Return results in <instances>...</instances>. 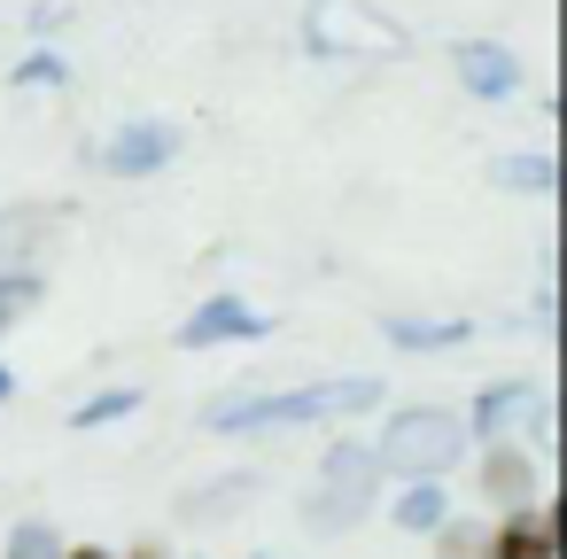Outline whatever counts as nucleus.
Returning <instances> with one entry per match:
<instances>
[{"label":"nucleus","instance_id":"nucleus-1","mask_svg":"<svg viewBox=\"0 0 567 559\" xmlns=\"http://www.w3.org/2000/svg\"><path fill=\"white\" fill-rule=\"evenodd\" d=\"M381 404V381H311V389H280V396H234L210 412V427H303V420H342Z\"/></svg>","mask_w":567,"mask_h":559},{"label":"nucleus","instance_id":"nucleus-2","mask_svg":"<svg viewBox=\"0 0 567 559\" xmlns=\"http://www.w3.org/2000/svg\"><path fill=\"white\" fill-rule=\"evenodd\" d=\"M458 451H466V420H458V412H443V404L389 412V435L373 443L381 474H412V482H435Z\"/></svg>","mask_w":567,"mask_h":559},{"label":"nucleus","instance_id":"nucleus-3","mask_svg":"<svg viewBox=\"0 0 567 559\" xmlns=\"http://www.w3.org/2000/svg\"><path fill=\"white\" fill-rule=\"evenodd\" d=\"M303 40H311L319 55H342V63L404 55V32H396L381 9H365V0H319V9H311V24H303Z\"/></svg>","mask_w":567,"mask_h":559},{"label":"nucleus","instance_id":"nucleus-4","mask_svg":"<svg viewBox=\"0 0 567 559\" xmlns=\"http://www.w3.org/2000/svg\"><path fill=\"white\" fill-rule=\"evenodd\" d=\"M373 489H381L373 443H334V451H327V474H319V505H311L303 520H311V528H350V520L373 505Z\"/></svg>","mask_w":567,"mask_h":559},{"label":"nucleus","instance_id":"nucleus-5","mask_svg":"<svg viewBox=\"0 0 567 559\" xmlns=\"http://www.w3.org/2000/svg\"><path fill=\"white\" fill-rule=\"evenodd\" d=\"M63 226H71V210H55V203H17L9 218H0V272H32V265L55 249Z\"/></svg>","mask_w":567,"mask_h":559},{"label":"nucleus","instance_id":"nucleus-6","mask_svg":"<svg viewBox=\"0 0 567 559\" xmlns=\"http://www.w3.org/2000/svg\"><path fill=\"white\" fill-rule=\"evenodd\" d=\"M451 71H458V86H466L474 102H513V94H520V63H513V48H497V40H458V48H451Z\"/></svg>","mask_w":567,"mask_h":559},{"label":"nucleus","instance_id":"nucleus-7","mask_svg":"<svg viewBox=\"0 0 567 559\" xmlns=\"http://www.w3.org/2000/svg\"><path fill=\"white\" fill-rule=\"evenodd\" d=\"M257 334H272V319H257L241 296H210L187 327H179V350H210V342H257Z\"/></svg>","mask_w":567,"mask_h":559},{"label":"nucleus","instance_id":"nucleus-8","mask_svg":"<svg viewBox=\"0 0 567 559\" xmlns=\"http://www.w3.org/2000/svg\"><path fill=\"white\" fill-rule=\"evenodd\" d=\"M482 559H559V536H551V513L544 505H513L497 528H489V544H482Z\"/></svg>","mask_w":567,"mask_h":559},{"label":"nucleus","instance_id":"nucleus-9","mask_svg":"<svg viewBox=\"0 0 567 559\" xmlns=\"http://www.w3.org/2000/svg\"><path fill=\"white\" fill-rule=\"evenodd\" d=\"M172 148H179V133H172V125H125V133L102 148V164H110L117 179H133V172H156Z\"/></svg>","mask_w":567,"mask_h":559},{"label":"nucleus","instance_id":"nucleus-10","mask_svg":"<svg viewBox=\"0 0 567 559\" xmlns=\"http://www.w3.org/2000/svg\"><path fill=\"white\" fill-rule=\"evenodd\" d=\"M528 404H536V389H528V381H497V389L474 404V420H466V427H474L482 443H505V435L528 420Z\"/></svg>","mask_w":567,"mask_h":559},{"label":"nucleus","instance_id":"nucleus-11","mask_svg":"<svg viewBox=\"0 0 567 559\" xmlns=\"http://www.w3.org/2000/svg\"><path fill=\"white\" fill-rule=\"evenodd\" d=\"M482 489H489L497 505H528V497H536V466H528L513 443H497V451L482 458Z\"/></svg>","mask_w":567,"mask_h":559},{"label":"nucleus","instance_id":"nucleus-12","mask_svg":"<svg viewBox=\"0 0 567 559\" xmlns=\"http://www.w3.org/2000/svg\"><path fill=\"white\" fill-rule=\"evenodd\" d=\"M389 342L396 350H451V342H466V319H389Z\"/></svg>","mask_w":567,"mask_h":559},{"label":"nucleus","instance_id":"nucleus-13","mask_svg":"<svg viewBox=\"0 0 567 559\" xmlns=\"http://www.w3.org/2000/svg\"><path fill=\"white\" fill-rule=\"evenodd\" d=\"M451 520V497L435 489V482H412L404 497H396V528H443Z\"/></svg>","mask_w":567,"mask_h":559},{"label":"nucleus","instance_id":"nucleus-14","mask_svg":"<svg viewBox=\"0 0 567 559\" xmlns=\"http://www.w3.org/2000/svg\"><path fill=\"white\" fill-rule=\"evenodd\" d=\"M32 311H40V280L32 272H0V334L17 319H32Z\"/></svg>","mask_w":567,"mask_h":559},{"label":"nucleus","instance_id":"nucleus-15","mask_svg":"<svg viewBox=\"0 0 567 559\" xmlns=\"http://www.w3.org/2000/svg\"><path fill=\"white\" fill-rule=\"evenodd\" d=\"M497 187H520V195H551V164H544V156H505V164H497Z\"/></svg>","mask_w":567,"mask_h":559},{"label":"nucleus","instance_id":"nucleus-16","mask_svg":"<svg viewBox=\"0 0 567 559\" xmlns=\"http://www.w3.org/2000/svg\"><path fill=\"white\" fill-rule=\"evenodd\" d=\"M9 559H63V536H55L48 520H24V528L9 536Z\"/></svg>","mask_w":567,"mask_h":559},{"label":"nucleus","instance_id":"nucleus-17","mask_svg":"<svg viewBox=\"0 0 567 559\" xmlns=\"http://www.w3.org/2000/svg\"><path fill=\"white\" fill-rule=\"evenodd\" d=\"M141 404V389H110V396H94V404H79V427H110V420H125Z\"/></svg>","mask_w":567,"mask_h":559},{"label":"nucleus","instance_id":"nucleus-18","mask_svg":"<svg viewBox=\"0 0 567 559\" xmlns=\"http://www.w3.org/2000/svg\"><path fill=\"white\" fill-rule=\"evenodd\" d=\"M241 489H249V474H234V482H218V489H195V497H187V520H203V513H234Z\"/></svg>","mask_w":567,"mask_h":559},{"label":"nucleus","instance_id":"nucleus-19","mask_svg":"<svg viewBox=\"0 0 567 559\" xmlns=\"http://www.w3.org/2000/svg\"><path fill=\"white\" fill-rule=\"evenodd\" d=\"M17 79H24V86H55V79H63V63H55V55H32Z\"/></svg>","mask_w":567,"mask_h":559},{"label":"nucleus","instance_id":"nucleus-20","mask_svg":"<svg viewBox=\"0 0 567 559\" xmlns=\"http://www.w3.org/2000/svg\"><path fill=\"white\" fill-rule=\"evenodd\" d=\"M63 559H110V551H102V544H79V551H63Z\"/></svg>","mask_w":567,"mask_h":559},{"label":"nucleus","instance_id":"nucleus-21","mask_svg":"<svg viewBox=\"0 0 567 559\" xmlns=\"http://www.w3.org/2000/svg\"><path fill=\"white\" fill-rule=\"evenodd\" d=\"M9 396H17V373H0V404H9Z\"/></svg>","mask_w":567,"mask_h":559},{"label":"nucleus","instance_id":"nucleus-22","mask_svg":"<svg viewBox=\"0 0 567 559\" xmlns=\"http://www.w3.org/2000/svg\"><path fill=\"white\" fill-rule=\"evenodd\" d=\"M133 559H164V551H156V544H141V551H133Z\"/></svg>","mask_w":567,"mask_h":559}]
</instances>
